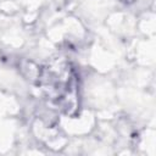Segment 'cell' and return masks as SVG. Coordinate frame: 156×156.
<instances>
[{"label":"cell","instance_id":"1","mask_svg":"<svg viewBox=\"0 0 156 156\" xmlns=\"http://www.w3.org/2000/svg\"><path fill=\"white\" fill-rule=\"evenodd\" d=\"M123 1H124V2H132L133 0H123Z\"/></svg>","mask_w":156,"mask_h":156}]
</instances>
